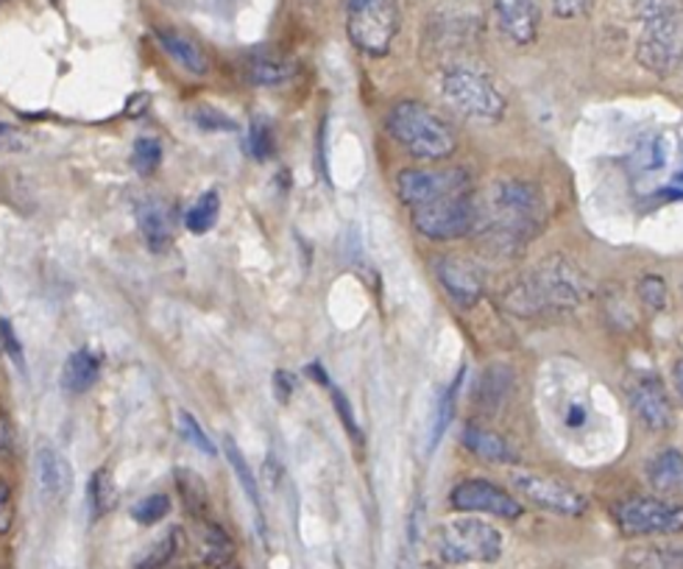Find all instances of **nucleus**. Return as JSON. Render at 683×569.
<instances>
[{
  "label": "nucleus",
  "mask_w": 683,
  "mask_h": 569,
  "mask_svg": "<svg viewBox=\"0 0 683 569\" xmlns=\"http://www.w3.org/2000/svg\"><path fill=\"white\" fill-rule=\"evenodd\" d=\"M546 205L535 182L499 176L477 201L475 238L491 258H519L544 232Z\"/></svg>",
  "instance_id": "obj_1"
},
{
  "label": "nucleus",
  "mask_w": 683,
  "mask_h": 569,
  "mask_svg": "<svg viewBox=\"0 0 683 569\" xmlns=\"http://www.w3.org/2000/svg\"><path fill=\"white\" fill-rule=\"evenodd\" d=\"M592 296L586 271L566 254H546L502 291V307L519 318H561Z\"/></svg>",
  "instance_id": "obj_2"
},
{
  "label": "nucleus",
  "mask_w": 683,
  "mask_h": 569,
  "mask_svg": "<svg viewBox=\"0 0 683 569\" xmlns=\"http://www.w3.org/2000/svg\"><path fill=\"white\" fill-rule=\"evenodd\" d=\"M386 129L410 156L422 162H444L458 151V134L435 109L422 101L393 103Z\"/></svg>",
  "instance_id": "obj_3"
},
{
  "label": "nucleus",
  "mask_w": 683,
  "mask_h": 569,
  "mask_svg": "<svg viewBox=\"0 0 683 569\" xmlns=\"http://www.w3.org/2000/svg\"><path fill=\"white\" fill-rule=\"evenodd\" d=\"M438 90L446 107L475 123H499L508 112L506 92L471 62H449L441 67Z\"/></svg>",
  "instance_id": "obj_4"
},
{
  "label": "nucleus",
  "mask_w": 683,
  "mask_h": 569,
  "mask_svg": "<svg viewBox=\"0 0 683 569\" xmlns=\"http://www.w3.org/2000/svg\"><path fill=\"white\" fill-rule=\"evenodd\" d=\"M433 552L446 567L464 563H497L506 552V539L491 522L480 516H458L435 527Z\"/></svg>",
  "instance_id": "obj_5"
},
{
  "label": "nucleus",
  "mask_w": 683,
  "mask_h": 569,
  "mask_svg": "<svg viewBox=\"0 0 683 569\" xmlns=\"http://www.w3.org/2000/svg\"><path fill=\"white\" fill-rule=\"evenodd\" d=\"M399 25V0H346V34L351 45L371 59L391 54Z\"/></svg>",
  "instance_id": "obj_6"
},
{
  "label": "nucleus",
  "mask_w": 683,
  "mask_h": 569,
  "mask_svg": "<svg viewBox=\"0 0 683 569\" xmlns=\"http://www.w3.org/2000/svg\"><path fill=\"white\" fill-rule=\"evenodd\" d=\"M636 62L653 76H670L683 65V9L639 23Z\"/></svg>",
  "instance_id": "obj_7"
},
{
  "label": "nucleus",
  "mask_w": 683,
  "mask_h": 569,
  "mask_svg": "<svg viewBox=\"0 0 683 569\" xmlns=\"http://www.w3.org/2000/svg\"><path fill=\"white\" fill-rule=\"evenodd\" d=\"M614 522L619 534L630 539L642 536H672L683 530V503L664 497H625L614 505Z\"/></svg>",
  "instance_id": "obj_8"
},
{
  "label": "nucleus",
  "mask_w": 683,
  "mask_h": 569,
  "mask_svg": "<svg viewBox=\"0 0 683 569\" xmlns=\"http://www.w3.org/2000/svg\"><path fill=\"white\" fill-rule=\"evenodd\" d=\"M513 492L533 508L546 511L555 516H583L588 508V500L577 492L575 485L555 474L533 472V469H511Z\"/></svg>",
  "instance_id": "obj_9"
},
{
  "label": "nucleus",
  "mask_w": 683,
  "mask_h": 569,
  "mask_svg": "<svg viewBox=\"0 0 683 569\" xmlns=\"http://www.w3.org/2000/svg\"><path fill=\"white\" fill-rule=\"evenodd\" d=\"M477 198L475 193L430 201L413 210V229L427 240H458L475 232Z\"/></svg>",
  "instance_id": "obj_10"
},
{
  "label": "nucleus",
  "mask_w": 683,
  "mask_h": 569,
  "mask_svg": "<svg viewBox=\"0 0 683 569\" xmlns=\"http://www.w3.org/2000/svg\"><path fill=\"white\" fill-rule=\"evenodd\" d=\"M397 193L410 210H416L438 198L475 193V182L464 168H408L397 176Z\"/></svg>",
  "instance_id": "obj_11"
},
{
  "label": "nucleus",
  "mask_w": 683,
  "mask_h": 569,
  "mask_svg": "<svg viewBox=\"0 0 683 569\" xmlns=\"http://www.w3.org/2000/svg\"><path fill=\"white\" fill-rule=\"evenodd\" d=\"M449 505L458 514H483L497 519H519L524 514V505L508 489L483 478L460 480L449 492Z\"/></svg>",
  "instance_id": "obj_12"
},
{
  "label": "nucleus",
  "mask_w": 683,
  "mask_h": 569,
  "mask_svg": "<svg viewBox=\"0 0 683 569\" xmlns=\"http://www.w3.org/2000/svg\"><path fill=\"white\" fill-rule=\"evenodd\" d=\"M625 394H628L630 411H633L639 425H642L648 433L661 436V433H666L672 425H675V408H672L666 385L661 383L659 374L653 372L633 374V380L628 383Z\"/></svg>",
  "instance_id": "obj_13"
},
{
  "label": "nucleus",
  "mask_w": 683,
  "mask_h": 569,
  "mask_svg": "<svg viewBox=\"0 0 683 569\" xmlns=\"http://www.w3.org/2000/svg\"><path fill=\"white\" fill-rule=\"evenodd\" d=\"M435 276H438L441 288L446 291L460 310H471L483 299V276L471 263L460 258H438L435 260Z\"/></svg>",
  "instance_id": "obj_14"
},
{
  "label": "nucleus",
  "mask_w": 683,
  "mask_h": 569,
  "mask_svg": "<svg viewBox=\"0 0 683 569\" xmlns=\"http://www.w3.org/2000/svg\"><path fill=\"white\" fill-rule=\"evenodd\" d=\"M494 18L513 45L535 43L541 29L539 0H494Z\"/></svg>",
  "instance_id": "obj_15"
},
{
  "label": "nucleus",
  "mask_w": 683,
  "mask_h": 569,
  "mask_svg": "<svg viewBox=\"0 0 683 569\" xmlns=\"http://www.w3.org/2000/svg\"><path fill=\"white\" fill-rule=\"evenodd\" d=\"M648 483L659 497L683 503V452L675 447L659 450L644 467Z\"/></svg>",
  "instance_id": "obj_16"
},
{
  "label": "nucleus",
  "mask_w": 683,
  "mask_h": 569,
  "mask_svg": "<svg viewBox=\"0 0 683 569\" xmlns=\"http://www.w3.org/2000/svg\"><path fill=\"white\" fill-rule=\"evenodd\" d=\"M464 447L475 458L488 463H499V467H517L519 452L513 450L511 441L506 436L494 433L491 427L483 425H466L464 427Z\"/></svg>",
  "instance_id": "obj_17"
},
{
  "label": "nucleus",
  "mask_w": 683,
  "mask_h": 569,
  "mask_svg": "<svg viewBox=\"0 0 683 569\" xmlns=\"http://www.w3.org/2000/svg\"><path fill=\"white\" fill-rule=\"evenodd\" d=\"M34 474L40 492L48 500H59L67 492V485L73 483L71 463L65 461L62 452H56L54 447H40L34 456Z\"/></svg>",
  "instance_id": "obj_18"
},
{
  "label": "nucleus",
  "mask_w": 683,
  "mask_h": 569,
  "mask_svg": "<svg viewBox=\"0 0 683 569\" xmlns=\"http://www.w3.org/2000/svg\"><path fill=\"white\" fill-rule=\"evenodd\" d=\"M137 227L143 232L145 243L151 252H165L173 240V221L171 210L156 198H145L143 205L137 207Z\"/></svg>",
  "instance_id": "obj_19"
},
{
  "label": "nucleus",
  "mask_w": 683,
  "mask_h": 569,
  "mask_svg": "<svg viewBox=\"0 0 683 569\" xmlns=\"http://www.w3.org/2000/svg\"><path fill=\"white\" fill-rule=\"evenodd\" d=\"M296 62L291 56L273 54V51H260L246 62V76L254 87H282L296 76Z\"/></svg>",
  "instance_id": "obj_20"
},
{
  "label": "nucleus",
  "mask_w": 683,
  "mask_h": 569,
  "mask_svg": "<svg viewBox=\"0 0 683 569\" xmlns=\"http://www.w3.org/2000/svg\"><path fill=\"white\" fill-rule=\"evenodd\" d=\"M156 43L162 45V51H165L178 67H185L193 76H207L209 73L207 54L193 43L191 36L178 34V31L173 29H156Z\"/></svg>",
  "instance_id": "obj_21"
},
{
  "label": "nucleus",
  "mask_w": 683,
  "mask_h": 569,
  "mask_svg": "<svg viewBox=\"0 0 683 569\" xmlns=\"http://www.w3.org/2000/svg\"><path fill=\"white\" fill-rule=\"evenodd\" d=\"M619 569H683V547L633 545L619 558Z\"/></svg>",
  "instance_id": "obj_22"
},
{
  "label": "nucleus",
  "mask_w": 683,
  "mask_h": 569,
  "mask_svg": "<svg viewBox=\"0 0 683 569\" xmlns=\"http://www.w3.org/2000/svg\"><path fill=\"white\" fill-rule=\"evenodd\" d=\"M98 358L89 349H76V352H71V358L65 360V365H62V391L65 394H87L93 385H96L98 380Z\"/></svg>",
  "instance_id": "obj_23"
},
{
  "label": "nucleus",
  "mask_w": 683,
  "mask_h": 569,
  "mask_svg": "<svg viewBox=\"0 0 683 569\" xmlns=\"http://www.w3.org/2000/svg\"><path fill=\"white\" fill-rule=\"evenodd\" d=\"M182 547H185V530L178 525L167 527L165 534L151 541L143 556L137 558L134 569H165L182 552Z\"/></svg>",
  "instance_id": "obj_24"
},
{
  "label": "nucleus",
  "mask_w": 683,
  "mask_h": 569,
  "mask_svg": "<svg viewBox=\"0 0 683 569\" xmlns=\"http://www.w3.org/2000/svg\"><path fill=\"white\" fill-rule=\"evenodd\" d=\"M513 385V372L511 365H488L486 374L480 377V389H477V405L483 411H497L502 402L508 400Z\"/></svg>",
  "instance_id": "obj_25"
},
{
  "label": "nucleus",
  "mask_w": 683,
  "mask_h": 569,
  "mask_svg": "<svg viewBox=\"0 0 683 569\" xmlns=\"http://www.w3.org/2000/svg\"><path fill=\"white\" fill-rule=\"evenodd\" d=\"M87 500H89V516H93V522L101 519V516H107L109 511L115 508V503H118V489H115L112 469L98 467L96 472L89 474Z\"/></svg>",
  "instance_id": "obj_26"
},
{
  "label": "nucleus",
  "mask_w": 683,
  "mask_h": 569,
  "mask_svg": "<svg viewBox=\"0 0 683 569\" xmlns=\"http://www.w3.org/2000/svg\"><path fill=\"white\" fill-rule=\"evenodd\" d=\"M235 556V541L232 536L226 534L224 527L215 525V522H204L202 525V561L209 569H218L224 563L232 561Z\"/></svg>",
  "instance_id": "obj_27"
},
{
  "label": "nucleus",
  "mask_w": 683,
  "mask_h": 569,
  "mask_svg": "<svg viewBox=\"0 0 683 569\" xmlns=\"http://www.w3.org/2000/svg\"><path fill=\"white\" fill-rule=\"evenodd\" d=\"M176 489L182 494V503L191 511L196 519H207L209 508V494L207 483H204L202 474H196L193 469H176Z\"/></svg>",
  "instance_id": "obj_28"
},
{
  "label": "nucleus",
  "mask_w": 683,
  "mask_h": 569,
  "mask_svg": "<svg viewBox=\"0 0 683 569\" xmlns=\"http://www.w3.org/2000/svg\"><path fill=\"white\" fill-rule=\"evenodd\" d=\"M224 452H226V461H229V467H232V472L238 474L240 485H243L246 497L251 500L254 511L262 516V503H260V489H257V478H254V472L249 469V461H246V456L240 452V447L235 444L232 436H224Z\"/></svg>",
  "instance_id": "obj_29"
},
{
  "label": "nucleus",
  "mask_w": 683,
  "mask_h": 569,
  "mask_svg": "<svg viewBox=\"0 0 683 569\" xmlns=\"http://www.w3.org/2000/svg\"><path fill=\"white\" fill-rule=\"evenodd\" d=\"M218 216H220V196L218 190H207L198 196L196 205L187 210L185 216V227L191 229L193 234H207L209 229L218 223Z\"/></svg>",
  "instance_id": "obj_30"
},
{
  "label": "nucleus",
  "mask_w": 683,
  "mask_h": 569,
  "mask_svg": "<svg viewBox=\"0 0 683 569\" xmlns=\"http://www.w3.org/2000/svg\"><path fill=\"white\" fill-rule=\"evenodd\" d=\"M460 383H464V369L458 372V377H455V383L446 389V394L441 396L438 402V414H435V425H433V436H430V450H435L441 444V438H444L446 427H449L452 416H455V396H458V389Z\"/></svg>",
  "instance_id": "obj_31"
},
{
  "label": "nucleus",
  "mask_w": 683,
  "mask_h": 569,
  "mask_svg": "<svg viewBox=\"0 0 683 569\" xmlns=\"http://www.w3.org/2000/svg\"><path fill=\"white\" fill-rule=\"evenodd\" d=\"M191 120L193 127L202 129V132H238V123L220 109L209 107V103H198V107L191 109Z\"/></svg>",
  "instance_id": "obj_32"
},
{
  "label": "nucleus",
  "mask_w": 683,
  "mask_h": 569,
  "mask_svg": "<svg viewBox=\"0 0 683 569\" xmlns=\"http://www.w3.org/2000/svg\"><path fill=\"white\" fill-rule=\"evenodd\" d=\"M176 422H178V433H182V438H185L191 447H196L198 452H204V456H209V458L218 456V447L209 441V436L204 433V427L198 425V419L191 414V411H178Z\"/></svg>",
  "instance_id": "obj_33"
},
{
  "label": "nucleus",
  "mask_w": 683,
  "mask_h": 569,
  "mask_svg": "<svg viewBox=\"0 0 683 569\" xmlns=\"http://www.w3.org/2000/svg\"><path fill=\"white\" fill-rule=\"evenodd\" d=\"M162 162V143L154 138H140L131 151V165H134L137 174H154Z\"/></svg>",
  "instance_id": "obj_34"
},
{
  "label": "nucleus",
  "mask_w": 683,
  "mask_h": 569,
  "mask_svg": "<svg viewBox=\"0 0 683 569\" xmlns=\"http://www.w3.org/2000/svg\"><path fill=\"white\" fill-rule=\"evenodd\" d=\"M167 514H171V497H167V494H149V497H143L131 508V519L145 527L156 525V522L165 519Z\"/></svg>",
  "instance_id": "obj_35"
},
{
  "label": "nucleus",
  "mask_w": 683,
  "mask_h": 569,
  "mask_svg": "<svg viewBox=\"0 0 683 569\" xmlns=\"http://www.w3.org/2000/svg\"><path fill=\"white\" fill-rule=\"evenodd\" d=\"M639 299L648 310L661 313L666 307V282L659 274H644L639 280Z\"/></svg>",
  "instance_id": "obj_36"
},
{
  "label": "nucleus",
  "mask_w": 683,
  "mask_h": 569,
  "mask_svg": "<svg viewBox=\"0 0 683 569\" xmlns=\"http://www.w3.org/2000/svg\"><path fill=\"white\" fill-rule=\"evenodd\" d=\"M249 151L254 160L265 162L273 156V132L268 127V120L257 118L249 127Z\"/></svg>",
  "instance_id": "obj_37"
},
{
  "label": "nucleus",
  "mask_w": 683,
  "mask_h": 569,
  "mask_svg": "<svg viewBox=\"0 0 683 569\" xmlns=\"http://www.w3.org/2000/svg\"><path fill=\"white\" fill-rule=\"evenodd\" d=\"M31 149V138L14 123L0 120V154H23Z\"/></svg>",
  "instance_id": "obj_38"
},
{
  "label": "nucleus",
  "mask_w": 683,
  "mask_h": 569,
  "mask_svg": "<svg viewBox=\"0 0 683 569\" xmlns=\"http://www.w3.org/2000/svg\"><path fill=\"white\" fill-rule=\"evenodd\" d=\"M329 391H333V402H335V411H338V416H340V422H344V427H346V433H349L351 438H355L357 444H362V433H360V427H357V419H355V411H351V405L349 402H346V396L340 394L338 389H333V385H327Z\"/></svg>",
  "instance_id": "obj_39"
},
{
  "label": "nucleus",
  "mask_w": 683,
  "mask_h": 569,
  "mask_svg": "<svg viewBox=\"0 0 683 569\" xmlns=\"http://www.w3.org/2000/svg\"><path fill=\"white\" fill-rule=\"evenodd\" d=\"M14 525V494L12 485L0 478V536H7Z\"/></svg>",
  "instance_id": "obj_40"
},
{
  "label": "nucleus",
  "mask_w": 683,
  "mask_h": 569,
  "mask_svg": "<svg viewBox=\"0 0 683 569\" xmlns=\"http://www.w3.org/2000/svg\"><path fill=\"white\" fill-rule=\"evenodd\" d=\"M14 450H18V436H14L12 419L0 411V461L14 458Z\"/></svg>",
  "instance_id": "obj_41"
},
{
  "label": "nucleus",
  "mask_w": 683,
  "mask_h": 569,
  "mask_svg": "<svg viewBox=\"0 0 683 569\" xmlns=\"http://www.w3.org/2000/svg\"><path fill=\"white\" fill-rule=\"evenodd\" d=\"M550 7H553L555 18L561 20H575L583 18L592 7V0H550Z\"/></svg>",
  "instance_id": "obj_42"
},
{
  "label": "nucleus",
  "mask_w": 683,
  "mask_h": 569,
  "mask_svg": "<svg viewBox=\"0 0 683 569\" xmlns=\"http://www.w3.org/2000/svg\"><path fill=\"white\" fill-rule=\"evenodd\" d=\"M0 343H3V352L20 363V352H23V347H20V341H18V336H14V327H12V321H9V318H0Z\"/></svg>",
  "instance_id": "obj_43"
},
{
  "label": "nucleus",
  "mask_w": 683,
  "mask_h": 569,
  "mask_svg": "<svg viewBox=\"0 0 683 569\" xmlns=\"http://www.w3.org/2000/svg\"><path fill=\"white\" fill-rule=\"evenodd\" d=\"M273 391H277V400L282 402V405H285L288 400H291L293 396V377L288 372H277L273 374Z\"/></svg>",
  "instance_id": "obj_44"
},
{
  "label": "nucleus",
  "mask_w": 683,
  "mask_h": 569,
  "mask_svg": "<svg viewBox=\"0 0 683 569\" xmlns=\"http://www.w3.org/2000/svg\"><path fill=\"white\" fill-rule=\"evenodd\" d=\"M566 425H570V427H583V425H586V411H583L581 405H572V408L566 411Z\"/></svg>",
  "instance_id": "obj_45"
},
{
  "label": "nucleus",
  "mask_w": 683,
  "mask_h": 569,
  "mask_svg": "<svg viewBox=\"0 0 683 569\" xmlns=\"http://www.w3.org/2000/svg\"><path fill=\"white\" fill-rule=\"evenodd\" d=\"M672 383H675L677 396L683 400V358H677L675 365H672Z\"/></svg>",
  "instance_id": "obj_46"
},
{
  "label": "nucleus",
  "mask_w": 683,
  "mask_h": 569,
  "mask_svg": "<svg viewBox=\"0 0 683 569\" xmlns=\"http://www.w3.org/2000/svg\"><path fill=\"white\" fill-rule=\"evenodd\" d=\"M218 569H240V567L235 561H229V563H224V567H218Z\"/></svg>",
  "instance_id": "obj_47"
},
{
  "label": "nucleus",
  "mask_w": 683,
  "mask_h": 569,
  "mask_svg": "<svg viewBox=\"0 0 683 569\" xmlns=\"http://www.w3.org/2000/svg\"><path fill=\"white\" fill-rule=\"evenodd\" d=\"M178 569H193V567H178Z\"/></svg>",
  "instance_id": "obj_48"
},
{
  "label": "nucleus",
  "mask_w": 683,
  "mask_h": 569,
  "mask_svg": "<svg viewBox=\"0 0 683 569\" xmlns=\"http://www.w3.org/2000/svg\"><path fill=\"white\" fill-rule=\"evenodd\" d=\"M0 3H9V0H0Z\"/></svg>",
  "instance_id": "obj_49"
},
{
  "label": "nucleus",
  "mask_w": 683,
  "mask_h": 569,
  "mask_svg": "<svg viewBox=\"0 0 683 569\" xmlns=\"http://www.w3.org/2000/svg\"><path fill=\"white\" fill-rule=\"evenodd\" d=\"M681 294H683V282H681Z\"/></svg>",
  "instance_id": "obj_50"
}]
</instances>
